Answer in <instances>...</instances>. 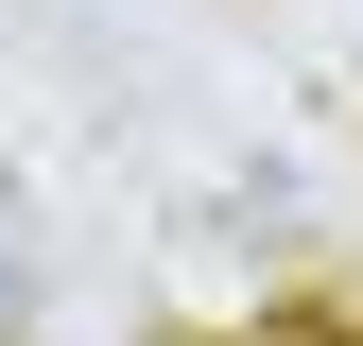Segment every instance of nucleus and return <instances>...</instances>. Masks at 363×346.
Masks as SVG:
<instances>
[{"label":"nucleus","instance_id":"nucleus-1","mask_svg":"<svg viewBox=\"0 0 363 346\" xmlns=\"http://www.w3.org/2000/svg\"><path fill=\"white\" fill-rule=\"evenodd\" d=\"M18 294H35V242H18V208H0V329H18Z\"/></svg>","mask_w":363,"mask_h":346}]
</instances>
